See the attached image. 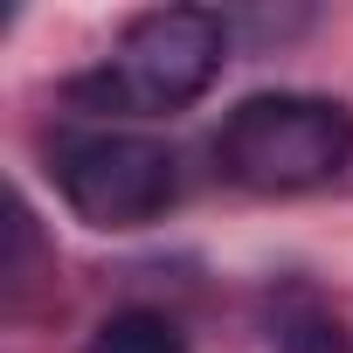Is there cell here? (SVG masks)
<instances>
[{
  "label": "cell",
  "instance_id": "6da1fadb",
  "mask_svg": "<svg viewBox=\"0 0 353 353\" xmlns=\"http://www.w3.org/2000/svg\"><path fill=\"white\" fill-rule=\"evenodd\" d=\"M229 63V21L215 8H145L125 21L118 49L104 70L77 77L70 97L90 111H125V118H173L194 97L215 90Z\"/></svg>",
  "mask_w": 353,
  "mask_h": 353
},
{
  "label": "cell",
  "instance_id": "5b68a950",
  "mask_svg": "<svg viewBox=\"0 0 353 353\" xmlns=\"http://www.w3.org/2000/svg\"><path fill=\"white\" fill-rule=\"evenodd\" d=\"M277 353H353V339L332 325V319H298L291 332H284V346Z\"/></svg>",
  "mask_w": 353,
  "mask_h": 353
},
{
  "label": "cell",
  "instance_id": "277c9868",
  "mask_svg": "<svg viewBox=\"0 0 353 353\" xmlns=\"http://www.w3.org/2000/svg\"><path fill=\"white\" fill-rule=\"evenodd\" d=\"M83 353H188V332L166 312H152V305H125V312H111L90 332Z\"/></svg>",
  "mask_w": 353,
  "mask_h": 353
},
{
  "label": "cell",
  "instance_id": "7a4b0ae2",
  "mask_svg": "<svg viewBox=\"0 0 353 353\" xmlns=\"http://www.w3.org/2000/svg\"><path fill=\"white\" fill-rule=\"evenodd\" d=\"M215 166L250 194H305L353 166V111L319 90H256L215 132Z\"/></svg>",
  "mask_w": 353,
  "mask_h": 353
},
{
  "label": "cell",
  "instance_id": "3957f363",
  "mask_svg": "<svg viewBox=\"0 0 353 353\" xmlns=\"http://www.w3.org/2000/svg\"><path fill=\"white\" fill-rule=\"evenodd\" d=\"M56 194L90 229H145L181 201V152L152 132H63L49 145Z\"/></svg>",
  "mask_w": 353,
  "mask_h": 353
}]
</instances>
